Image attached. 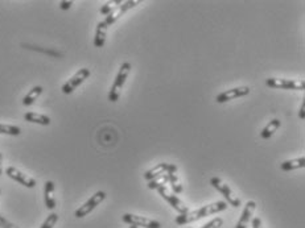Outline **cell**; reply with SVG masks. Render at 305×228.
Here are the masks:
<instances>
[{"label": "cell", "instance_id": "cell-14", "mask_svg": "<svg viewBox=\"0 0 305 228\" xmlns=\"http://www.w3.org/2000/svg\"><path fill=\"white\" fill-rule=\"evenodd\" d=\"M44 200L48 210H54L55 199H54V182L46 181L44 186Z\"/></svg>", "mask_w": 305, "mask_h": 228}, {"label": "cell", "instance_id": "cell-2", "mask_svg": "<svg viewBox=\"0 0 305 228\" xmlns=\"http://www.w3.org/2000/svg\"><path fill=\"white\" fill-rule=\"evenodd\" d=\"M129 71H131V64H129V62L122 64V66H120L119 69V73H118L114 84L111 86L110 93H108V100H110V102H118V100H119L120 93H122V89H123L124 84H126V79L127 77H128Z\"/></svg>", "mask_w": 305, "mask_h": 228}, {"label": "cell", "instance_id": "cell-19", "mask_svg": "<svg viewBox=\"0 0 305 228\" xmlns=\"http://www.w3.org/2000/svg\"><path fill=\"white\" fill-rule=\"evenodd\" d=\"M280 124L281 123L279 119H272V120L270 121V123H268L267 126H265L264 128L262 130V132H260V137L264 140L270 139V137H271V136L274 135V133L279 130V128H280Z\"/></svg>", "mask_w": 305, "mask_h": 228}, {"label": "cell", "instance_id": "cell-5", "mask_svg": "<svg viewBox=\"0 0 305 228\" xmlns=\"http://www.w3.org/2000/svg\"><path fill=\"white\" fill-rule=\"evenodd\" d=\"M157 191H159V194H160L161 197H163L164 199H165L166 202H168V203H169L170 206H172L173 209L177 211V213H179V214L189 213L188 206H186V204H185L184 202H182V200L180 199V198L177 197L175 193H173V191H170L169 189L166 188V185L159 188V189H157Z\"/></svg>", "mask_w": 305, "mask_h": 228}, {"label": "cell", "instance_id": "cell-29", "mask_svg": "<svg viewBox=\"0 0 305 228\" xmlns=\"http://www.w3.org/2000/svg\"><path fill=\"white\" fill-rule=\"evenodd\" d=\"M299 117L300 119H304L305 117V102H302V105H301V108H300V112H299Z\"/></svg>", "mask_w": 305, "mask_h": 228}, {"label": "cell", "instance_id": "cell-21", "mask_svg": "<svg viewBox=\"0 0 305 228\" xmlns=\"http://www.w3.org/2000/svg\"><path fill=\"white\" fill-rule=\"evenodd\" d=\"M166 183H168V174L164 173V174H160V176H157L156 178L151 179V181L148 182V188L151 189V190H154V189L157 190L161 186H165Z\"/></svg>", "mask_w": 305, "mask_h": 228}, {"label": "cell", "instance_id": "cell-15", "mask_svg": "<svg viewBox=\"0 0 305 228\" xmlns=\"http://www.w3.org/2000/svg\"><path fill=\"white\" fill-rule=\"evenodd\" d=\"M107 24L105 22H99L97 24L96 37H94V47L96 48H103L106 43V37H107Z\"/></svg>", "mask_w": 305, "mask_h": 228}, {"label": "cell", "instance_id": "cell-17", "mask_svg": "<svg viewBox=\"0 0 305 228\" xmlns=\"http://www.w3.org/2000/svg\"><path fill=\"white\" fill-rule=\"evenodd\" d=\"M304 167H305V157L304 156H301V157L299 158L284 161V162L280 165V169L283 170V172H291V170L302 169Z\"/></svg>", "mask_w": 305, "mask_h": 228}, {"label": "cell", "instance_id": "cell-28", "mask_svg": "<svg viewBox=\"0 0 305 228\" xmlns=\"http://www.w3.org/2000/svg\"><path fill=\"white\" fill-rule=\"evenodd\" d=\"M253 228H263L262 227V220L259 218L253 219Z\"/></svg>", "mask_w": 305, "mask_h": 228}, {"label": "cell", "instance_id": "cell-11", "mask_svg": "<svg viewBox=\"0 0 305 228\" xmlns=\"http://www.w3.org/2000/svg\"><path fill=\"white\" fill-rule=\"evenodd\" d=\"M250 94V89L247 86H240V87H234V89H230L227 91H223L219 95H217L216 100L217 103H226L228 100H234L237 98H242V96H246Z\"/></svg>", "mask_w": 305, "mask_h": 228}, {"label": "cell", "instance_id": "cell-22", "mask_svg": "<svg viewBox=\"0 0 305 228\" xmlns=\"http://www.w3.org/2000/svg\"><path fill=\"white\" fill-rule=\"evenodd\" d=\"M22 133V128L17 126H9V124L0 123V135L18 136Z\"/></svg>", "mask_w": 305, "mask_h": 228}, {"label": "cell", "instance_id": "cell-20", "mask_svg": "<svg viewBox=\"0 0 305 228\" xmlns=\"http://www.w3.org/2000/svg\"><path fill=\"white\" fill-rule=\"evenodd\" d=\"M43 90L44 89L41 86H34L33 89H32L31 91L24 96V99H23V105L27 106V107L28 106L33 105V103L37 100V98L43 94Z\"/></svg>", "mask_w": 305, "mask_h": 228}, {"label": "cell", "instance_id": "cell-4", "mask_svg": "<svg viewBox=\"0 0 305 228\" xmlns=\"http://www.w3.org/2000/svg\"><path fill=\"white\" fill-rule=\"evenodd\" d=\"M265 85L272 89L280 90H304V79H284V78H268L265 79Z\"/></svg>", "mask_w": 305, "mask_h": 228}, {"label": "cell", "instance_id": "cell-3", "mask_svg": "<svg viewBox=\"0 0 305 228\" xmlns=\"http://www.w3.org/2000/svg\"><path fill=\"white\" fill-rule=\"evenodd\" d=\"M210 183H212L213 188L217 189V190H218L219 193L226 198V200H227L226 203H228L233 207L240 206V199L238 198V195H235V193L231 190L230 186H228L227 183H225L221 178H218V177H213V178L210 179Z\"/></svg>", "mask_w": 305, "mask_h": 228}, {"label": "cell", "instance_id": "cell-27", "mask_svg": "<svg viewBox=\"0 0 305 228\" xmlns=\"http://www.w3.org/2000/svg\"><path fill=\"white\" fill-rule=\"evenodd\" d=\"M71 6H73V2H71V0H69V2H61V3H60V8L64 11L69 10Z\"/></svg>", "mask_w": 305, "mask_h": 228}, {"label": "cell", "instance_id": "cell-18", "mask_svg": "<svg viewBox=\"0 0 305 228\" xmlns=\"http://www.w3.org/2000/svg\"><path fill=\"white\" fill-rule=\"evenodd\" d=\"M24 119L29 123H36L40 126H49L50 117L43 114H37V112H27L24 115Z\"/></svg>", "mask_w": 305, "mask_h": 228}, {"label": "cell", "instance_id": "cell-1", "mask_svg": "<svg viewBox=\"0 0 305 228\" xmlns=\"http://www.w3.org/2000/svg\"><path fill=\"white\" fill-rule=\"evenodd\" d=\"M226 209H227V203L223 202V200H219V202H214V203L202 206L201 209L194 210V211H189L186 214H180L175 219V223L179 225H184L192 222H197V220L205 218V216L214 215V214H218L221 211H225Z\"/></svg>", "mask_w": 305, "mask_h": 228}, {"label": "cell", "instance_id": "cell-31", "mask_svg": "<svg viewBox=\"0 0 305 228\" xmlns=\"http://www.w3.org/2000/svg\"><path fill=\"white\" fill-rule=\"evenodd\" d=\"M129 228H139V227H135V225H131V227Z\"/></svg>", "mask_w": 305, "mask_h": 228}, {"label": "cell", "instance_id": "cell-6", "mask_svg": "<svg viewBox=\"0 0 305 228\" xmlns=\"http://www.w3.org/2000/svg\"><path fill=\"white\" fill-rule=\"evenodd\" d=\"M122 220L129 225H135V227L143 228H161L160 222L154 220V219L145 218V216L135 215V214H124L122 216Z\"/></svg>", "mask_w": 305, "mask_h": 228}, {"label": "cell", "instance_id": "cell-8", "mask_svg": "<svg viewBox=\"0 0 305 228\" xmlns=\"http://www.w3.org/2000/svg\"><path fill=\"white\" fill-rule=\"evenodd\" d=\"M89 77H90L89 69H86V68L80 69V70H78L77 73H75V74L70 78V79H68L64 85H62V87H61L62 93L71 94L74 90L77 89L80 85H82L83 82H85V80H86Z\"/></svg>", "mask_w": 305, "mask_h": 228}, {"label": "cell", "instance_id": "cell-12", "mask_svg": "<svg viewBox=\"0 0 305 228\" xmlns=\"http://www.w3.org/2000/svg\"><path fill=\"white\" fill-rule=\"evenodd\" d=\"M255 209H256L255 200H249V202L246 203V206H244L243 213H242V215H240L239 220H238L237 223V227L235 228H247L249 223L251 222V219H253Z\"/></svg>", "mask_w": 305, "mask_h": 228}, {"label": "cell", "instance_id": "cell-13", "mask_svg": "<svg viewBox=\"0 0 305 228\" xmlns=\"http://www.w3.org/2000/svg\"><path fill=\"white\" fill-rule=\"evenodd\" d=\"M176 172H177V167H176L175 163H170L169 170L166 172V174H168V183L170 185V189H172V191L175 194H181L182 185L180 183L179 177H177Z\"/></svg>", "mask_w": 305, "mask_h": 228}, {"label": "cell", "instance_id": "cell-24", "mask_svg": "<svg viewBox=\"0 0 305 228\" xmlns=\"http://www.w3.org/2000/svg\"><path fill=\"white\" fill-rule=\"evenodd\" d=\"M57 222H59V215L55 213H52L50 215H48V218L45 219V222L41 224L40 228H53Z\"/></svg>", "mask_w": 305, "mask_h": 228}, {"label": "cell", "instance_id": "cell-7", "mask_svg": "<svg viewBox=\"0 0 305 228\" xmlns=\"http://www.w3.org/2000/svg\"><path fill=\"white\" fill-rule=\"evenodd\" d=\"M105 199H106L105 191H97L96 194L92 195V197L87 200L86 203H83L82 206H81L80 209L75 211V214H74V215H75V218H78V219L85 218V216L89 215L92 210L96 209L97 206H99V204H101Z\"/></svg>", "mask_w": 305, "mask_h": 228}, {"label": "cell", "instance_id": "cell-16", "mask_svg": "<svg viewBox=\"0 0 305 228\" xmlns=\"http://www.w3.org/2000/svg\"><path fill=\"white\" fill-rule=\"evenodd\" d=\"M169 167L170 163L168 162H161V163H157L156 167H154L152 169L147 170V172L144 173V179L145 181H151V179L156 178L157 176H160V174H164V173H166L168 170H169Z\"/></svg>", "mask_w": 305, "mask_h": 228}, {"label": "cell", "instance_id": "cell-26", "mask_svg": "<svg viewBox=\"0 0 305 228\" xmlns=\"http://www.w3.org/2000/svg\"><path fill=\"white\" fill-rule=\"evenodd\" d=\"M0 227L2 228H20V227H17L16 224H13V223L9 222V220H7V219L2 215H0Z\"/></svg>", "mask_w": 305, "mask_h": 228}, {"label": "cell", "instance_id": "cell-9", "mask_svg": "<svg viewBox=\"0 0 305 228\" xmlns=\"http://www.w3.org/2000/svg\"><path fill=\"white\" fill-rule=\"evenodd\" d=\"M138 4L139 2H136V0H127V2H122L120 6H118L117 8L110 13V15L106 16V20H103V22L107 24V27H110V25L114 24L115 22H118V20H119L120 17L127 12V11H129L131 8L136 7Z\"/></svg>", "mask_w": 305, "mask_h": 228}, {"label": "cell", "instance_id": "cell-10", "mask_svg": "<svg viewBox=\"0 0 305 228\" xmlns=\"http://www.w3.org/2000/svg\"><path fill=\"white\" fill-rule=\"evenodd\" d=\"M6 174L11 179H13V181L18 182L20 185L25 186V188L28 189H33L34 186H36V181H34L32 177L27 176L25 173L20 172L18 169H16V168L13 167H8L6 169Z\"/></svg>", "mask_w": 305, "mask_h": 228}, {"label": "cell", "instance_id": "cell-25", "mask_svg": "<svg viewBox=\"0 0 305 228\" xmlns=\"http://www.w3.org/2000/svg\"><path fill=\"white\" fill-rule=\"evenodd\" d=\"M222 225H223V219L216 218V219H213V220H210L207 224L202 225L201 228H221Z\"/></svg>", "mask_w": 305, "mask_h": 228}, {"label": "cell", "instance_id": "cell-30", "mask_svg": "<svg viewBox=\"0 0 305 228\" xmlns=\"http://www.w3.org/2000/svg\"><path fill=\"white\" fill-rule=\"evenodd\" d=\"M2 170H3V154L0 153V174H2Z\"/></svg>", "mask_w": 305, "mask_h": 228}, {"label": "cell", "instance_id": "cell-23", "mask_svg": "<svg viewBox=\"0 0 305 228\" xmlns=\"http://www.w3.org/2000/svg\"><path fill=\"white\" fill-rule=\"evenodd\" d=\"M120 4H122V2H120V0H118V2H108V3L105 4V6L101 7V13L105 16L110 15V13L112 12V11H114L118 6H120Z\"/></svg>", "mask_w": 305, "mask_h": 228}]
</instances>
